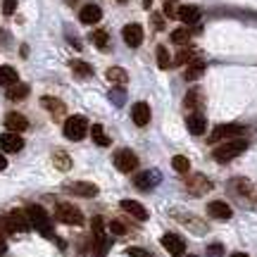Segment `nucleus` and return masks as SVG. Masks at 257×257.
I'll use <instances>...</instances> for the list:
<instances>
[{
    "label": "nucleus",
    "mask_w": 257,
    "mask_h": 257,
    "mask_svg": "<svg viewBox=\"0 0 257 257\" xmlns=\"http://www.w3.org/2000/svg\"><path fill=\"white\" fill-rule=\"evenodd\" d=\"M29 95V86L27 83H15V86H10L8 88V98L10 100H22V98H27Z\"/></svg>",
    "instance_id": "obj_26"
},
{
    "label": "nucleus",
    "mask_w": 257,
    "mask_h": 257,
    "mask_svg": "<svg viewBox=\"0 0 257 257\" xmlns=\"http://www.w3.org/2000/svg\"><path fill=\"white\" fill-rule=\"evenodd\" d=\"M186 257H198V255H186Z\"/></svg>",
    "instance_id": "obj_47"
},
{
    "label": "nucleus",
    "mask_w": 257,
    "mask_h": 257,
    "mask_svg": "<svg viewBox=\"0 0 257 257\" xmlns=\"http://www.w3.org/2000/svg\"><path fill=\"white\" fill-rule=\"evenodd\" d=\"M245 148H248V141L245 138H231L226 141L224 146H217L214 148V160L217 162H231L233 157H238L240 153H245Z\"/></svg>",
    "instance_id": "obj_1"
},
{
    "label": "nucleus",
    "mask_w": 257,
    "mask_h": 257,
    "mask_svg": "<svg viewBox=\"0 0 257 257\" xmlns=\"http://www.w3.org/2000/svg\"><path fill=\"white\" fill-rule=\"evenodd\" d=\"M121 210L126 212V214H131V217H136L138 221H146L148 219V210L141 205V202H136V200H121Z\"/></svg>",
    "instance_id": "obj_14"
},
{
    "label": "nucleus",
    "mask_w": 257,
    "mask_h": 257,
    "mask_svg": "<svg viewBox=\"0 0 257 257\" xmlns=\"http://www.w3.org/2000/svg\"><path fill=\"white\" fill-rule=\"evenodd\" d=\"M131 119H134L136 126H148L150 124V107H148V102H136L131 107Z\"/></svg>",
    "instance_id": "obj_11"
},
{
    "label": "nucleus",
    "mask_w": 257,
    "mask_h": 257,
    "mask_svg": "<svg viewBox=\"0 0 257 257\" xmlns=\"http://www.w3.org/2000/svg\"><path fill=\"white\" fill-rule=\"evenodd\" d=\"M153 22H155L157 29H162V17H153Z\"/></svg>",
    "instance_id": "obj_44"
},
{
    "label": "nucleus",
    "mask_w": 257,
    "mask_h": 257,
    "mask_svg": "<svg viewBox=\"0 0 257 257\" xmlns=\"http://www.w3.org/2000/svg\"><path fill=\"white\" fill-rule=\"evenodd\" d=\"M110 98H112L114 102H117V105H119V102L124 100V91H121V88H114V91L110 93Z\"/></svg>",
    "instance_id": "obj_40"
},
{
    "label": "nucleus",
    "mask_w": 257,
    "mask_h": 257,
    "mask_svg": "<svg viewBox=\"0 0 257 257\" xmlns=\"http://www.w3.org/2000/svg\"><path fill=\"white\" fill-rule=\"evenodd\" d=\"M198 105H200V93H198V91H195V88H193V91L188 93V95H186L184 107H188V110H195Z\"/></svg>",
    "instance_id": "obj_33"
},
{
    "label": "nucleus",
    "mask_w": 257,
    "mask_h": 257,
    "mask_svg": "<svg viewBox=\"0 0 257 257\" xmlns=\"http://www.w3.org/2000/svg\"><path fill=\"white\" fill-rule=\"evenodd\" d=\"M231 257H250V255H245V252H233Z\"/></svg>",
    "instance_id": "obj_45"
},
{
    "label": "nucleus",
    "mask_w": 257,
    "mask_h": 257,
    "mask_svg": "<svg viewBox=\"0 0 257 257\" xmlns=\"http://www.w3.org/2000/svg\"><path fill=\"white\" fill-rule=\"evenodd\" d=\"M210 188H212V184L202 174H195L191 181H188V191L195 193V195H200V193H205V191H210Z\"/></svg>",
    "instance_id": "obj_22"
},
{
    "label": "nucleus",
    "mask_w": 257,
    "mask_h": 257,
    "mask_svg": "<svg viewBox=\"0 0 257 257\" xmlns=\"http://www.w3.org/2000/svg\"><path fill=\"white\" fill-rule=\"evenodd\" d=\"M22 148H24V138L15 134V131H5L0 136V150L3 153H19Z\"/></svg>",
    "instance_id": "obj_7"
},
{
    "label": "nucleus",
    "mask_w": 257,
    "mask_h": 257,
    "mask_svg": "<svg viewBox=\"0 0 257 257\" xmlns=\"http://www.w3.org/2000/svg\"><path fill=\"white\" fill-rule=\"evenodd\" d=\"M188 41H191V31H188L186 27L172 31V43H176V46H186Z\"/></svg>",
    "instance_id": "obj_28"
},
{
    "label": "nucleus",
    "mask_w": 257,
    "mask_h": 257,
    "mask_svg": "<svg viewBox=\"0 0 257 257\" xmlns=\"http://www.w3.org/2000/svg\"><path fill=\"white\" fill-rule=\"evenodd\" d=\"M126 255L128 257H150V252H148V250H141V248H128Z\"/></svg>",
    "instance_id": "obj_38"
},
{
    "label": "nucleus",
    "mask_w": 257,
    "mask_h": 257,
    "mask_svg": "<svg viewBox=\"0 0 257 257\" xmlns=\"http://www.w3.org/2000/svg\"><path fill=\"white\" fill-rule=\"evenodd\" d=\"M114 165H117V169L119 172H134L138 167V157L136 153H131V150H119L117 155H114Z\"/></svg>",
    "instance_id": "obj_9"
},
{
    "label": "nucleus",
    "mask_w": 257,
    "mask_h": 257,
    "mask_svg": "<svg viewBox=\"0 0 257 257\" xmlns=\"http://www.w3.org/2000/svg\"><path fill=\"white\" fill-rule=\"evenodd\" d=\"M27 214H29V219H31V226L34 229H38L43 236H53V229H50V217L46 214V210L41 207V205H29L27 207Z\"/></svg>",
    "instance_id": "obj_2"
},
{
    "label": "nucleus",
    "mask_w": 257,
    "mask_h": 257,
    "mask_svg": "<svg viewBox=\"0 0 257 257\" xmlns=\"http://www.w3.org/2000/svg\"><path fill=\"white\" fill-rule=\"evenodd\" d=\"M176 17L181 19L184 24H195L200 19V8H195V5H181L179 12H176Z\"/></svg>",
    "instance_id": "obj_18"
},
{
    "label": "nucleus",
    "mask_w": 257,
    "mask_h": 257,
    "mask_svg": "<svg viewBox=\"0 0 257 257\" xmlns=\"http://www.w3.org/2000/svg\"><path fill=\"white\" fill-rule=\"evenodd\" d=\"M57 219L62 221V224H69V226H81L83 224V214L79 207H74L72 202H60L57 205Z\"/></svg>",
    "instance_id": "obj_4"
},
{
    "label": "nucleus",
    "mask_w": 257,
    "mask_h": 257,
    "mask_svg": "<svg viewBox=\"0 0 257 257\" xmlns=\"http://www.w3.org/2000/svg\"><path fill=\"white\" fill-rule=\"evenodd\" d=\"M5 126H8V131L22 134V131H27L29 128V119L24 117V114H19V112H10L8 117H5Z\"/></svg>",
    "instance_id": "obj_12"
},
{
    "label": "nucleus",
    "mask_w": 257,
    "mask_h": 257,
    "mask_svg": "<svg viewBox=\"0 0 257 257\" xmlns=\"http://www.w3.org/2000/svg\"><path fill=\"white\" fill-rule=\"evenodd\" d=\"M86 134H88V121H86V117L74 114V117H69V119L64 121V136L69 138V141H81Z\"/></svg>",
    "instance_id": "obj_3"
},
{
    "label": "nucleus",
    "mask_w": 257,
    "mask_h": 257,
    "mask_svg": "<svg viewBox=\"0 0 257 257\" xmlns=\"http://www.w3.org/2000/svg\"><path fill=\"white\" fill-rule=\"evenodd\" d=\"M8 219H10V226H12V231H29V229H31V219H29L27 212L15 210L8 217Z\"/></svg>",
    "instance_id": "obj_13"
},
{
    "label": "nucleus",
    "mask_w": 257,
    "mask_h": 257,
    "mask_svg": "<svg viewBox=\"0 0 257 257\" xmlns=\"http://www.w3.org/2000/svg\"><path fill=\"white\" fill-rule=\"evenodd\" d=\"M5 167H8V160H5V155H3V153H0V172H3V169H5Z\"/></svg>",
    "instance_id": "obj_43"
},
{
    "label": "nucleus",
    "mask_w": 257,
    "mask_h": 257,
    "mask_svg": "<svg viewBox=\"0 0 257 257\" xmlns=\"http://www.w3.org/2000/svg\"><path fill=\"white\" fill-rule=\"evenodd\" d=\"M93 43H95V48H100V50H107V46H110V36H107V31H93Z\"/></svg>",
    "instance_id": "obj_30"
},
{
    "label": "nucleus",
    "mask_w": 257,
    "mask_h": 257,
    "mask_svg": "<svg viewBox=\"0 0 257 257\" xmlns=\"http://www.w3.org/2000/svg\"><path fill=\"white\" fill-rule=\"evenodd\" d=\"M55 162H57V167H60V169H69V165H72V162H69V157L64 155V153H57Z\"/></svg>",
    "instance_id": "obj_36"
},
{
    "label": "nucleus",
    "mask_w": 257,
    "mask_h": 257,
    "mask_svg": "<svg viewBox=\"0 0 257 257\" xmlns=\"http://www.w3.org/2000/svg\"><path fill=\"white\" fill-rule=\"evenodd\" d=\"M5 233H12V226H10V219L0 217V236H5Z\"/></svg>",
    "instance_id": "obj_39"
},
{
    "label": "nucleus",
    "mask_w": 257,
    "mask_h": 257,
    "mask_svg": "<svg viewBox=\"0 0 257 257\" xmlns=\"http://www.w3.org/2000/svg\"><path fill=\"white\" fill-rule=\"evenodd\" d=\"M107 229H110V233H114V236H124V233H126V226H124L119 219H112L110 224H107Z\"/></svg>",
    "instance_id": "obj_34"
},
{
    "label": "nucleus",
    "mask_w": 257,
    "mask_h": 257,
    "mask_svg": "<svg viewBox=\"0 0 257 257\" xmlns=\"http://www.w3.org/2000/svg\"><path fill=\"white\" fill-rule=\"evenodd\" d=\"M15 10H17V0H5V3H3V15H8L10 17Z\"/></svg>",
    "instance_id": "obj_37"
},
{
    "label": "nucleus",
    "mask_w": 257,
    "mask_h": 257,
    "mask_svg": "<svg viewBox=\"0 0 257 257\" xmlns=\"http://www.w3.org/2000/svg\"><path fill=\"white\" fill-rule=\"evenodd\" d=\"M100 17H102V10L98 5H86L81 10V15H79V19H81L83 24H98Z\"/></svg>",
    "instance_id": "obj_20"
},
{
    "label": "nucleus",
    "mask_w": 257,
    "mask_h": 257,
    "mask_svg": "<svg viewBox=\"0 0 257 257\" xmlns=\"http://www.w3.org/2000/svg\"><path fill=\"white\" fill-rule=\"evenodd\" d=\"M41 105L46 107L50 114H55V117H60V114H64V102L57 100V98H50V95H43L41 98Z\"/></svg>",
    "instance_id": "obj_23"
},
{
    "label": "nucleus",
    "mask_w": 257,
    "mask_h": 257,
    "mask_svg": "<svg viewBox=\"0 0 257 257\" xmlns=\"http://www.w3.org/2000/svg\"><path fill=\"white\" fill-rule=\"evenodd\" d=\"M243 131L245 128L238 126V124H224V126H217L214 131H212L210 136V143H219V141H226V138H240L243 136Z\"/></svg>",
    "instance_id": "obj_6"
},
{
    "label": "nucleus",
    "mask_w": 257,
    "mask_h": 257,
    "mask_svg": "<svg viewBox=\"0 0 257 257\" xmlns=\"http://www.w3.org/2000/svg\"><path fill=\"white\" fill-rule=\"evenodd\" d=\"M207 212H210V217H214V219H231V207L224 200H212L207 205Z\"/></svg>",
    "instance_id": "obj_16"
},
{
    "label": "nucleus",
    "mask_w": 257,
    "mask_h": 257,
    "mask_svg": "<svg viewBox=\"0 0 257 257\" xmlns=\"http://www.w3.org/2000/svg\"><path fill=\"white\" fill-rule=\"evenodd\" d=\"M202 74H205V62H191L184 76H186V81H195V79H200Z\"/></svg>",
    "instance_id": "obj_27"
},
{
    "label": "nucleus",
    "mask_w": 257,
    "mask_h": 257,
    "mask_svg": "<svg viewBox=\"0 0 257 257\" xmlns=\"http://www.w3.org/2000/svg\"><path fill=\"white\" fill-rule=\"evenodd\" d=\"M105 79L112 83H117V86H124L128 81V74L126 69H121V67H110L107 72H105Z\"/></svg>",
    "instance_id": "obj_24"
},
{
    "label": "nucleus",
    "mask_w": 257,
    "mask_h": 257,
    "mask_svg": "<svg viewBox=\"0 0 257 257\" xmlns=\"http://www.w3.org/2000/svg\"><path fill=\"white\" fill-rule=\"evenodd\" d=\"M121 38L128 48H138L143 43V27L141 24H126L124 31H121Z\"/></svg>",
    "instance_id": "obj_10"
},
{
    "label": "nucleus",
    "mask_w": 257,
    "mask_h": 257,
    "mask_svg": "<svg viewBox=\"0 0 257 257\" xmlns=\"http://www.w3.org/2000/svg\"><path fill=\"white\" fill-rule=\"evenodd\" d=\"M157 181H160V172H143V174L136 176V188H141V191H150V188H155Z\"/></svg>",
    "instance_id": "obj_15"
},
{
    "label": "nucleus",
    "mask_w": 257,
    "mask_h": 257,
    "mask_svg": "<svg viewBox=\"0 0 257 257\" xmlns=\"http://www.w3.org/2000/svg\"><path fill=\"white\" fill-rule=\"evenodd\" d=\"M93 233H95V248H93V257H105L107 248H110V240L105 236V224L100 217L93 219Z\"/></svg>",
    "instance_id": "obj_5"
},
{
    "label": "nucleus",
    "mask_w": 257,
    "mask_h": 257,
    "mask_svg": "<svg viewBox=\"0 0 257 257\" xmlns=\"http://www.w3.org/2000/svg\"><path fill=\"white\" fill-rule=\"evenodd\" d=\"M143 5H146V8H150V5H153V0H143Z\"/></svg>",
    "instance_id": "obj_46"
},
{
    "label": "nucleus",
    "mask_w": 257,
    "mask_h": 257,
    "mask_svg": "<svg viewBox=\"0 0 257 257\" xmlns=\"http://www.w3.org/2000/svg\"><path fill=\"white\" fill-rule=\"evenodd\" d=\"M162 248H165L169 255L181 257L186 252V243H184V238L176 236V233H165V236H162Z\"/></svg>",
    "instance_id": "obj_8"
},
{
    "label": "nucleus",
    "mask_w": 257,
    "mask_h": 257,
    "mask_svg": "<svg viewBox=\"0 0 257 257\" xmlns=\"http://www.w3.org/2000/svg\"><path fill=\"white\" fill-rule=\"evenodd\" d=\"M193 55H195V53H193L191 48H186V50H181V53L176 55L174 64H186V62H191V60H193Z\"/></svg>",
    "instance_id": "obj_35"
},
{
    "label": "nucleus",
    "mask_w": 257,
    "mask_h": 257,
    "mask_svg": "<svg viewBox=\"0 0 257 257\" xmlns=\"http://www.w3.org/2000/svg\"><path fill=\"white\" fill-rule=\"evenodd\" d=\"M169 64H172V57L167 53V48L157 46V67H160V69H169Z\"/></svg>",
    "instance_id": "obj_31"
},
{
    "label": "nucleus",
    "mask_w": 257,
    "mask_h": 257,
    "mask_svg": "<svg viewBox=\"0 0 257 257\" xmlns=\"http://www.w3.org/2000/svg\"><path fill=\"white\" fill-rule=\"evenodd\" d=\"M72 72L76 74V76L86 79V76H91V74H93V69H91V64L81 62V60H74V62H72Z\"/></svg>",
    "instance_id": "obj_29"
},
{
    "label": "nucleus",
    "mask_w": 257,
    "mask_h": 257,
    "mask_svg": "<svg viewBox=\"0 0 257 257\" xmlns=\"http://www.w3.org/2000/svg\"><path fill=\"white\" fill-rule=\"evenodd\" d=\"M172 167H174V172H179V174H186V172H188V167H191V162H188V157L176 155L174 160H172Z\"/></svg>",
    "instance_id": "obj_32"
},
{
    "label": "nucleus",
    "mask_w": 257,
    "mask_h": 257,
    "mask_svg": "<svg viewBox=\"0 0 257 257\" xmlns=\"http://www.w3.org/2000/svg\"><path fill=\"white\" fill-rule=\"evenodd\" d=\"M91 136H93V141H95V146H100V148L110 146V138H107V134H105V128H102L100 124H93L91 126Z\"/></svg>",
    "instance_id": "obj_25"
},
{
    "label": "nucleus",
    "mask_w": 257,
    "mask_h": 257,
    "mask_svg": "<svg viewBox=\"0 0 257 257\" xmlns=\"http://www.w3.org/2000/svg\"><path fill=\"white\" fill-rule=\"evenodd\" d=\"M210 255L219 257V255H221V245H210Z\"/></svg>",
    "instance_id": "obj_42"
},
{
    "label": "nucleus",
    "mask_w": 257,
    "mask_h": 257,
    "mask_svg": "<svg viewBox=\"0 0 257 257\" xmlns=\"http://www.w3.org/2000/svg\"><path fill=\"white\" fill-rule=\"evenodd\" d=\"M165 15H167V17H176L174 8H172V3H165Z\"/></svg>",
    "instance_id": "obj_41"
},
{
    "label": "nucleus",
    "mask_w": 257,
    "mask_h": 257,
    "mask_svg": "<svg viewBox=\"0 0 257 257\" xmlns=\"http://www.w3.org/2000/svg\"><path fill=\"white\" fill-rule=\"evenodd\" d=\"M186 126H188V131H191L193 136H200V134H205V128H207V119L202 114H198V112H193L191 117L186 119Z\"/></svg>",
    "instance_id": "obj_17"
},
{
    "label": "nucleus",
    "mask_w": 257,
    "mask_h": 257,
    "mask_svg": "<svg viewBox=\"0 0 257 257\" xmlns=\"http://www.w3.org/2000/svg\"><path fill=\"white\" fill-rule=\"evenodd\" d=\"M67 191H69V193H76V195H83V198H93V195L98 193V186L88 184V181H76V184L67 186Z\"/></svg>",
    "instance_id": "obj_19"
},
{
    "label": "nucleus",
    "mask_w": 257,
    "mask_h": 257,
    "mask_svg": "<svg viewBox=\"0 0 257 257\" xmlns=\"http://www.w3.org/2000/svg\"><path fill=\"white\" fill-rule=\"evenodd\" d=\"M17 81H19L17 69H15V67H8V64H0V86L10 88V86H15Z\"/></svg>",
    "instance_id": "obj_21"
}]
</instances>
